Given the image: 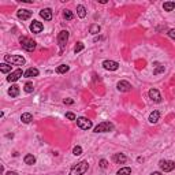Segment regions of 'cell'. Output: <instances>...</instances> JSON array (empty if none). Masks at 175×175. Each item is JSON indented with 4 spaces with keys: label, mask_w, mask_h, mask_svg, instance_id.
Returning <instances> with one entry per match:
<instances>
[{
    "label": "cell",
    "mask_w": 175,
    "mask_h": 175,
    "mask_svg": "<svg viewBox=\"0 0 175 175\" xmlns=\"http://www.w3.org/2000/svg\"><path fill=\"white\" fill-rule=\"evenodd\" d=\"M88 168H89V164H88V161L82 160V161L77 163L75 166H74V167L70 170V175H84L85 172L88 171Z\"/></svg>",
    "instance_id": "1"
},
{
    "label": "cell",
    "mask_w": 175,
    "mask_h": 175,
    "mask_svg": "<svg viewBox=\"0 0 175 175\" xmlns=\"http://www.w3.org/2000/svg\"><path fill=\"white\" fill-rule=\"evenodd\" d=\"M19 43H21V45H22V48L28 52L34 51V49H36V45H37L36 41L32 40V38H29V37H21Z\"/></svg>",
    "instance_id": "2"
},
{
    "label": "cell",
    "mask_w": 175,
    "mask_h": 175,
    "mask_svg": "<svg viewBox=\"0 0 175 175\" xmlns=\"http://www.w3.org/2000/svg\"><path fill=\"white\" fill-rule=\"evenodd\" d=\"M4 60L7 63H11L14 66H23L25 64V58L19 55H6L4 56Z\"/></svg>",
    "instance_id": "3"
},
{
    "label": "cell",
    "mask_w": 175,
    "mask_h": 175,
    "mask_svg": "<svg viewBox=\"0 0 175 175\" xmlns=\"http://www.w3.org/2000/svg\"><path fill=\"white\" fill-rule=\"evenodd\" d=\"M114 130V124L111 122H101L95 127V133H107Z\"/></svg>",
    "instance_id": "4"
},
{
    "label": "cell",
    "mask_w": 175,
    "mask_h": 175,
    "mask_svg": "<svg viewBox=\"0 0 175 175\" xmlns=\"http://www.w3.org/2000/svg\"><path fill=\"white\" fill-rule=\"evenodd\" d=\"M67 41H68V32L67 30H62V32L58 34V43H59L60 51H63L64 48H66Z\"/></svg>",
    "instance_id": "5"
},
{
    "label": "cell",
    "mask_w": 175,
    "mask_h": 175,
    "mask_svg": "<svg viewBox=\"0 0 175 175\" xmlns=\"http://www.w3.org/2000/svg\"><path fill=\"white\" fill-rule=\"evenodd\" d=\"M159 167L161 171L164 172H170L175 168V163L171 161V160H160L159 161Z\"/></svg>",
    "instance_id": "6"
},
{
    "label": "cell",
    "mask_w": 175,
    "mask_h": 175,
    "mask_svg": "<svg viewBox=\"0 0 175 175\" xmlns=\"http://www.w3.org/2000/svg\"><path fill=\"white\" fill-rule=\"evenodd\" d=\"M77 124H78V127L82 129V130H89V129L93 126V123H92V120H89L88 118H78L77 119Z\"/></svg>",
    "instance_id": "7"
},
{
    "label": "cell",
    "mask_w": 175,
    "mask_h": 175,
    "mask_svg": "<svg viewBox=\"0 0 175 175\" xmlns=\"http://www.w3.org/2000/svg\"><path fill=\"white\" fill-rule=\"evenodd\" d=\"M103 67L105 68V70H110V71H115V70L119 68V63L115 62V60H104Z\"/></svg>",
    "instance_id": "8"
},
{
    "label": "cell",
    "mask_w": 175,
    "mask_h": 175,
    "mask_svg": "<svg viewBox=\"0 0 175 175\" xmlns=\"http://www.w3.org/2000/svg\"><path fill=\"white\" fill-rule=\"evenodd\" d=\"M22 75H25V73H22V70L18 68V70H15V71L10 73V75L7 77V81L8 82H15V81H18Z\"/></svg>",
    "instance_id": "9"
},
{
    "label": "cell",
    "mask_w": 175,
    "mask_h": 175,
    "mask_svg": "<svg viewBox=\"0 0 175 175\" xmlns=\"http://www.w3.org/2000/svg\"><path fill=\"white\" fill-rule=\"evenodd\" d=\"M148 95H149V99L153 103H161V95H160V92L157 89H151Z\"/></svg>",
    "instance_id": "10"
},
{
    "label": "cell",
    "mask_w": 175,
    "mask_h": 175,
    "mask_svg": "<svg viewBox=\"0 0 175 175\" xmlns=\"http://www.w3.org/2000/svg\"><path fill=\"white\" fill-rule=\"evenodd\" d=\"M116 88H118L119 92H130L131 90V85L129 81H119L118 85H116Z\"/></svg>",
    "instance_id": "11"
},
{
    "label": "cell",
    "mask_w": 175,
    "mask_h": 175,
    "mask_svg": "<svg viewBox=\"0 0 175 175\" xmlns=\"http://www.w3.org/2000/svg\"><path fill=\"white\" fill-rule=\"evenodd\" d=\"M16 15H18V18H19V19L26 21V19H29V18L33 15V12L30 11V10H18Z\"/></svg>",
    "instance_id": "12"
},
{
    "label": "cell",
    "mask_w": 175,
    "mask_h": 175,
    "mask_svg": "<svg viewBox=\"0 0 175 175\" xmlns=\"http://www.w3.org/2000/svg\"><path fill=\"white\" fill-rule=\"evenodd\" d=\"M43 29H44V25L41 22H38V21H33L32 25H30V30L33 33H41Z\"/></svg>",
    "instance_id": "13"
},
{
    "label": "cell",
    "mask_w": 175,
    "mask_h": 175,
    "mask_svg": "<svg viewBox=\"0 0 175 175\" xmlns=\"http://www.w3.org/2000/svg\"><path fill=\"white\" fill-rule=\"evenodd\" d=\"M112 160H114L116 164H123L127 161V157H126L123 153H115V155L112 156Z\"/></svg>",
    "instance_id": "14"
},
{
    "label": "cell",
    "mask_w": 175,
    "mask_h": 175,
    "mask_svg": "<svg viewBox=\"0 0 175 175\" xmlns=\"http://www.w3.org/2000/svg\"><path fill=\"white\" fill-rule=\"evenodd\" d=\"M40 16L44 21H51L52 19V10L51 8H44V10H41Z\"/></svg>",
    "instance_id": "15"
},
{
    "label": "cell",
    "mask_w": 175,
    "mask_h": 175,
    "mask_svg": "<svg viewBox=\"0 0 175 175\" xmlns=\"http://www.w3.org/2000/svg\"><path fill=\"white\" fill-rule=\"evenodd\" d=\"M37 75H38V70L34 67H30L25 71V77L26 78H32V77H37Z\"/></svg>",
    "instance_id": "16"
},
{
    "label": "cell",
    "mask_w": 175,
    "mask_h": 175,
    "mask_svg": "<svg viewBox=\"0 0 175 175\" xmlns=\"http://www.w3.org/2000/svg\"><path fill=\"white\" fill-rule=\"evenodd\" d=\"M8 95L11 96V97H16V96L19 95V86L18 85H11V88L8 89Z\"/></svg>",
    "instance_id": "17"
},
{
    "label": "cell",
    "mask_w": 175,
    "mask_h": 175,
    "mask_svg": "<svg viewBox=\"0 0 175 175\" xmlns=\"http://www.w3.org/2000/svg\"><path fill=\"white\" fill-rule=\"evenodd\" d=\"M159 118H160V112L153 111L151 115H149V122H151V123H157V122H159Z\"/></svg>",
    "instance_id": "18"
},
{
    "label": "cell",
    "mask_w": 175,
    "mask_h": 175,
    "mask_svg": "<svg viewBox=\"0 0 175 175\" xmlns=\"http://www.w3.org/2000/svg\"><path fill=\"white\" fill-rule=\"evenodd\" d=\"M21 120H22L23 123H30L33 120V115L30 112H25V114H22V116H21Z\"/></svg>",
    "instance_id": "19"
},
{
    "label": "cell",
    "mask_w": 175,
    "mask_h": 175,
    "mask_svg": "<svg viewBox=\"0 0 175 175\" xmlns=\"http://www.w3.org/2000/svg\"><path fill=\"white\" fill-rule=\"evenodd\" d=\"M23 161H25V164H29V166H33V164H36V157L33 155H26L25 156V159H23Z\"/></svg>",
    "instance_id": "20"
},
{
    "label": "cell",
    "mask_w": 175,
    "mask_h": 175,
    "mask_svg": "<svg viewBox=\"0 0 175 175\" xmlns=\"http://www.w3.org/2000/svg\"><path fill=\"white\" fill-rule=\"evenodd\" d=\"M68 70H70V67H68L67 64H60V66L56 67V73H58V74H64V73H67Z\"/></svg>",
    "instance_id": "21"
},
{
    "label": "cell",
    "mask_w": 175,
    "mask_h": 175,
    "mask_svg": "<svg viewBox=\"0 0 175 175\" xmlns=\"http://www.w3.org/2000/svg\"><path fill=\"white\" fill-rule=\"evenodd\" d=\"M163 8H164V11H172L175 8V3L174 1H166V3L163 4Z\"/></svg>",
    "instance_id": "22"
},
{
    "label": "cell",
    "mask_w": 175,
    "mask_h": 175,
    "mask_svg": "<svg viewBox=\"0 0 175 175\" xmlns=\"http://www.w3.org/2000/svg\"><path fill=\"white\" fill-rule=\"evenodd\" d=\"M77 14H78L80 18H85V16H86V8H85L84 6H78V7H77Z\"/></svg>",
    "instance_id": "23"
},
{
    "label": "cell",
    "mask_w": 175,
    "mask_h": 175,
    "mask_svg": "<svg viewBox=\"0 0 175 175\" xmlns=\"http://www.w3.org/2000/svg\"><path fill=\"white\" fill-rule=\"evenodd\" d=\"M100 30H101V28H100L99 25H96V23L90 25V28H89V32H90L92 34H99Z\"/></svg>",
    "instance_id": "24"
},
{
    "label": "cell",
    "mask_w": 175,
    "mask_h": 175,
    "mask_svg": "<svg viewBox=\"0 0 175 175\" xmlns=\"http://www.w3.org/2000/svg\"><path fill=\"white\" fill-rule=\"evenodd\" d=\"M0 71L3 73V74H7V73L11 71V66L7 63H3V64H0Z\"/></svg>",
    "instance_id": "25"
},
{
    "label": "cell",
    "mask_w": 175,
    "mask_h": 175,
    "mask_svg": "<svg viewBox=\"0 0 175 175\" xmlns=\"http://www.w3.org/2000/svg\"><path fill=\"white\" fill-rule=\"evenodd\" d=\"M118 175H131V168L130 167H122L118 171Z\"/></svg>",
    "instance_id": "26"
},
{
    "label": "cell",
    "mask_w": 175,
    "mask_h": 175,
    "mask_svg": "<svg viewBox=\"0 0 175 175\" xmlns=\"http://www.w3.org/2000/svg\"><path fill=\"white\" fill-rule=\"evenodd\" d=\"M25 92L26 93H33V90H34V86H33V82H26L25 84Z\"/></svg>",
    "instance_id": "27"
},
{
    "label": "cell",
    "mask_w": 175,
    "mask_h": 175,
    "mask_svg": "<svg viewBox=\"0 0 175 175\" xmlns=\"http://www.w3.org/2000/svg\"><path fill=\"white\" fill-rule=\"evenodd\" d=\"M164 66H161V64H157V67L153 70V75H159V74H161V73H164Z\"/></svg>",
    "instance_id": "28"
},
{
    "label": "cell",
    "mask_w": 175,
    "mask_h": 175,
    "mask_svg": "<svg viewBox=\"0 0 175 175\" xmlns=\"http://www.w3.org/2000/svg\"><path fill=\"white\" fill-rule=\"evenodd\" d=\"M63 16H64V19H67V21H71L73 18H74V14H73L70 10H64L63 12Z\"/></svg>",
    "instance_id": "29"
},
{
    "label": "cell",
    "mask_w": 175,
    "mask_h": 175,
    "mask_svg": "<svg viewBox=\"0 0 175 175\" xmlns=\"http://www.w3.org/2000/svg\"><path fill=\"white\" fill-rule=\"evenodd\" d=\"M81 153H82V148H81L80 145L74 147V149H73V155H74V156H80Z\"/></svg>",
    "instance_id": "30"
},
{
    "label": "cell",
    "mask_w": 175,
    "mask_h": 175,
    "mask_svg": "<svg viewBox=\"0 0 175 175\" xmlns=\"http://www.w3.org/2000/svg\"><path fill=\"white\" fill-rule=\"evenodd\" d=\"M82 49H84V44H82V43H77L75 47H74V52L78 53V52H81Z\"/></svg>",
    "instance_id": "31"
},
{
    "label": "cell",
    "mask_w": 175,
    "mask_h": 175,
    "mask_svg": "<svg viewBox=\"0 0 175 175\" xmlns=\"http://www.w3.org/2000/svg\"><path fill=\"white\" fill-rule=\"evenodd\" d=\"M66 118H67V119H70V120H75L77 119L75 115H74L73 112H66Z\"/></svg>",
    "instance_id": "32"
},
{
    "label": "cell",
    "mask_w": 175,
    "mask_h": 175,
    "mask_svg": "<svg viewBox=\"0 0 175 175\" xmlns=\"http://www.w3.org/2000/svg\"><path fill=\"white\" fill-rule=\"evenodd\" d=\"M107 166H108V161L105 159L100 160V167H101V168H107Z\"/></svg>",
    "instance_id": "33"
},
{
    "label": "cell",
    "mask_w": 175,
    "mask_h": 175,
    "mask_svg": "<svg viewBox=\"0 0 175 175\" xmlns=\"http://www.w3.org/2000/svg\"><path fill=\"white\" fill-rule=\"evenodd\" d=\"M168 37L172 38V40H175V29H170V30H168Z\"/></svg>",
    "instance_id": "34"
},
{
    "label": "cell",
    "mask_w": 175,
    "mask_h": 175,
    "mask_svg": "<svg viewBox=\"0 0 175 175\" xmlns=\"http://www.w3.org/2000/svg\"><path fill=\"white\" fill-rule=\"evenodd\" d=\"M63 103L67 104V105H71V104H74V100H73V99H64Z\"/></svg>",
    "instance_id": "35"
},
{
    "label": "cell",
    "mask_w": 175,
    "mask_h": 175,
    "mask_svg": "<svg viewBox=\"0 0 175 175\" xmlns=\"http://www.w3.org/2000/svg\"><path fill=\"white\" fill-rule=\"evenodd\" d=\"M6 175H18V172H15V171H8Z\"/></svg>",
    "instance_id": "36"
},
{
    "label": "cell",
    "mask_w": 175,
    "mask_h": 175,
    "mask_svg": "<svg viewBox=\"0 0 175 175\" xmlns=\"http://www.w3.org/2000/svg\"><path fill=\"white\" fill-rule=\"evenodd\" d=\"M151 175H161V172H159V171H153Z\"/></svg>",
    "instance_id": "37"
}]
</instances>
